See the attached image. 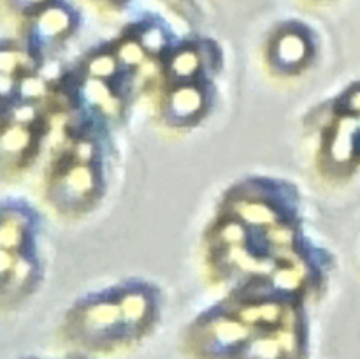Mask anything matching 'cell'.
<instances>
[{"mask_svg": "<svg viewBox=\"0 0 360 359\" xmlns=\"http://www.w3.org/2000/svg\"><path fill=\"white\" fill-rule=\"evenodd\" d=\"M360 123L352 118H343L330 137L329 151L336 162H348L357 150V130Z\"/></svg>", "mask_w": 360, "mask_h": 359, "instance_id": "obj_1", "label": "cell"}, {"mask_svg": "<svg viewBox=\"0 0 360 359\" xmlns=\"http://www.w3.org/2000/svg\"><path fill=\"white\" fill-rule=\"evenodd\" d=\"M306 53H308V46H306L304 37L295 32H287L278 37L273 48V58L278 65L294 67L306 58Z\"/></svg>", "mask_w": 360, "mask_h": 359, "instance_id": "obj_2", "label": "cell"}, {"mask_svg": "<svg viewBox=\"0 0 360 359\" xmlns=\"http://www.w3.org/2000/svg\"><path fill=\"white\" fill-rule=\"evenodd\" d=\"M70 27V16L62 7H46L35 20V34L44 41L60 37Z\"/></svg>", "mask_w": 360, "mask_h": 359, "instance_id": "obj_3", "label": "cell"}, {"mask_svg": "<svg viewBox=\"0 0 360 359\" xmlns=\"http://www.w3.org/2000/svg\"><path fill=\"white\" fill-rule=\"evenodd\" d=\"M202 94L197 88H179L172 94L169 113L174 120H188L197 115V111L202 108Z\"/></svg>", "mask_w": 360, "mask_h": 359, "instance_id": "obj_4", "label": "cell"}, {"mask_svg": "<svg viewBox=\"0 0 360 359\" xmlns=\"http://www.w3.org/2000/svg\"><path fill=\"white\" fill-rule=\"evenodd\" d=\"M199 69V56L192 49L179 51L171 60V73L174 77H190Z\"/></svg>", "mask_w": 360, "mask_h": 359, "instance_id": "obj_5", "label": "cell"}, {"mask_svg": "<svg viewBox=\"0 0 360 359\" xmlns=\"http://www.w3.org/2000/svg\"><path fill=\"white\" fill-rule=\"evenodd\" d=\"M116 70V58L109 55H101L90 62V74L95 80H104Z\"/></svg>", "mask_w": 360, "mask_h": 359, "instance_id": "obj_6", "label": "cell"}, {"mask_svg": "<svg viewBox=\"0 0 360 359\" xmlns=\"http://www.w3.org/2000/svg\"><path fill=\"white\" fill-rule=\"evenodd\" d=\"M139 42L143 44L144 49H150V51H158V49L164 46V35L158 28H148L143 32V35L139 37Z\"/></svg>", "mask_w": 360, "mask_h": 359, "instance_id": "obj_7", "label": "cell"}, {"mask_svg": "<svg viewBox=\"0 0 360 359\" xmlns=\"http://www.w3.org/2000/svg\"><path fill=\"white\" fill-rule=\"evenodd\" d=\"M46 2H48V0H13L14 6L20 7V9H30V7L42 6V4Z\"/></svg>", "mask_w": 360, "mask_h": 359, "instance_id": "obj_8", "label": "cell"}]
</instances>
